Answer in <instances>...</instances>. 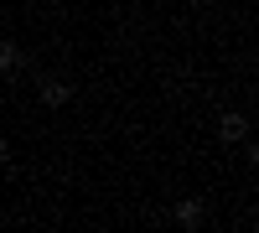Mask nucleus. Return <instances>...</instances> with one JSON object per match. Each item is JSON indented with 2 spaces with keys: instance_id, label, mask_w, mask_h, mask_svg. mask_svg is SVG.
I'll use <instances>...</instances> for the list:
<instances>
[{
  "instance_id": "nucleus-1",
  "label": "nucleus",
  "mask_w": 259,
  "mask_h": 233,
  "mask_svg": "<svg viewBox=\"0 0 259 233\" xmlns=\"http://www.w3.org/2000/svg\"><path fill=\"white\" fill-rule=\"evenodd\" d=\"M244 135H249V119H244V114H223V119H218V140H223V145H239Z\"/></svg>"
},
{
  "instance_id": "nucleus-2",
  "label": "nucleus",
  "mask_w": 259,
  "mask_h": 233,
  "mask_svg": "<svg viewBox=\"0 0 259 233\" xmlns=\"http://www.w3.org/2000/svg\"><path fill=\"white\" fill-rule=\"evenodd\" d=\"M68 83H57V78H41V104H47V109H57V104H68Z\"/></svg>"
},
{
  "instance_id": "nucleus-3",
  "label": "nucleus",
  "mask_w": 259,
  "mask_h": 233,
  "mask_svg": "<svg viewBox=\"0 0 259 233\" xmlns=\"http://www.w3.org/2000/svg\"><path fill=\"white\" fill-rule=\"evenodd\" d=\"M197 218H202V202H192V197L177 202V223H182V228H197Z\"/></svg>"
},
{
  "instance_id": "nucleus-4",
  "label": "nucleus",
  "mask_w": 259,
  "mask_h": 233,
  "mask_svg": "<svg viewBox=\"0 0 259 233\" xmlns=\"http://www.w3.org/2000/svg\"><path fill=\"white\" fill-rule=\"evenodd\" d=\"M21 62V52H16V41H0V73H11Z\"/></svg>"
},
{
  "instance_id": "nucleus-5",
  "label": "nucleus",
  "mask_w": 259,
  "mask_h": 233,
  "mask_svg": "<svg viewBox=\"0 0 259 233\" xmlns=\"http://www.w3.org/2000/svg\"><path fill=\"white\" fill-rule=\"evenodd\" d=\"M0 161H11V145H6V135H0Z\"/></svg>"
}]
</instances>
